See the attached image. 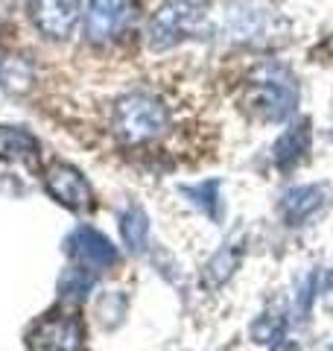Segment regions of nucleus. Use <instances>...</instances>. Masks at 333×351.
<instances>
[{
  "label": "nucleus",
  "mask_w": 333,
  "mask_h": 351,
  "mask_svg": "<svg viewBox=\"0 0 333 351\" xmlns=\"http://www.w3.org/2000/svg\"><path fill=\"white\" fill-rule=\"evenodd\" d=\"M249 114H254L263 123H281L295 112L298 103V82L295 76L278 62H263L251 68L243 91Z\"/></svg>",
  "instance_id": "nucleus-1"
},
{
  "label": "nucleus",
  "mask_w": 333,
  "mask_h": 351,
  "mask_svg": "<svg viewBox=\"0 0 333 351\" xmlns=\"http://www.w3.org/2000/svg\"><path fill=\"white\" fill-rule=\"evenodd\" d=\"M111 126H114V135L126 147H147L166 135V129H170V108L158 97L135 91V94L120 97L114 103Z\"/></svg>",
  "instance_id": "nucleus-2"
},
{
  "label": "nucleus",
  "mask_w": 333,
  "mask_h": 351,
  "mask_svg": "<svg viewBox=\"0 0 333 351\" xmlns=\"http://www.w3.org/2000/svg\"><path fill=\"white\" fill-rule=\"evenodd\" d=\"M208 29L205 12L196 6V0H166L155 9L149 21V47L155 53L170 50L184 38H196Z\"/></svg>",
  "instance_id": "nucleus-3"
},
{
  "label": "nucleus",
  "mask_w": 333,
  "mask_h": 351,
  "mask_svg": "<svg viewBox=\"0 0 333 351\" xmlns=\"http://www.w3.org/2000/svg\"><path fill=\"white\" fill-rule=\"evenodd\" d=\"M29 351H85V328L76 316L50 313L27 334Z\"/></svg>",
  "instance_id": "nucleus-4"
},
{
  "label": "nucleus",
  "mask_w": 333,
  "mask_h": 351,
  "mask_svg": "<svg viewBox=\"0 0 333 351\" xmlns=\"http://www.w3.org/2000/svg\"><path fill=\"white\" fill-rule=\"evenodd\" d=\"M135 15L132 0H91L85 9V36L94 44L114 41Z\"/></svg>",
  "instance_id": "nucleus-5"
},
{
  "label": "nucleus",
  "mask_w": 333,
  "mask_h": 351,
  "mask_svg": "<svg viewBox=\"0 0 333 351\" xmlns=\"http://www.w3.org/2000/svg\"><path fill=\"white\" fill-rule=\"evenodd\" d=\"M29 21L47 38H68L82 15V0H27Z\"/></svg>",
  "instance_id": "nucleus-6"
},
{
  "label": "nucleus",
  "mask_w": 333,
  "mask_h": 351,
  "mask_svg": "<svg viewBox=\"0 0 333 351\" xmlns=\"http://www.w3.org/2000/svg\"><path fill=\"white\" fill-rule=\"evenodd\" d=\"M64 249H68V255L79 263V267H85L88 272H99V269H108L117 263V249L114 243L99 234L97 228H76V232L68 237V243H64Z\"/></svg>",
  "instance_id": "nucleus-7"
},
{
  "label": "nucleus",
  "mask_w": 333,
  "mask_h": 351,
  "mask_svg": "<svg viewBox=\"0 0 333 351\" xmlns=\"http://www.w3.org/2000/svg\"><path fill=\"white\" fill-rule=\"evenodd\" d=\"M44 188L59 205L71 208V211H85L91 208V188H88L85 176L71 167V164L56 161L53 167L44 173Z\"/></svg>",
  "instance_id": "nucleus-8"
},
{
  "label": "nucleus",
  "mask_w": 333,
  "mask_h": 351,
  "mask_svg": "<svg viewBox=\"0 0 333 351\" xmlns=\"http://www.w3.org/2000/svg\"><path fill=\"white\" fill-rule=\"evenodd\" d=\"M325 205V188H316V184H301V188H293L284 193L281 199V214L290 226H301L313 217L319 208Z\"/></svg>",
  "instance_id": "nucleus-9"
},
{
  "label": "nucleus",
  "mask_w": 333,
  "mask_h": 351,
  "mask_svg": "<svg viewBox=\"0 0 333 351\" xmlns=\"http://www.w3.org/2000/svg\"><path fill=\"white\" fill-rule=\"evenodd\" d=\"M310 152V120H301L284 132L272 147V158L278 164V170H293L298 161Z\"/></svg>",
  "instance_id": "nucleus-10"
},
{
  "label": "nucleus",
  "mask_w": 333,
  "mask_h": 351,
  "mask_svg": "<svg viewBox=\"0 0 333 351\" xmlns=\"http://www.w3.org/2000/svg\"><path fill=\"white\" fill-rule=\"evenodd\" d=\"M240 258H243V246L240 243H228V246H222L214 258H210L205 263V269H202V281H205V287L210 290H217L222 287L231 276H234V269L240 267Z\"/></svg>",
  "instance_id": "nucleus-11"
},
{
  "label": "nucleus",
  "mask_w": 333,
  "mask_h": 351,
  "mask_svg": "<svg viewBox=\"0 0 333 351\" xmlns=\"http://www.w3.org/2000/svg\"><path fill=\"white\" fill-rule=\"evenodd\" d=\"M38 156V141L24 129L0 126V158L12 161H32Z\"/></svg>",
  "instance_id": "nucleus-12"
},
{
  "label": "nucleus",
  "mask_w": 333,
  "mask_h": 351,
  "mask_svg": "<svg viewBox=\"0 0 333 351\" xmlns=\"http://www.w3.org/2000/svg\"><path fill=\"white\" fill-rule=\"evenodd\" d=\"M120 232H123V240L126 246L140 255L143 249H147V237H149V219L147 214L140 211V208H129V211L120 217Z\"/></svg>",
  "instance_id": "nucleus-13"
},
{
  "label": "nucleus",
  "mask_w": 333,
  "mask_h": 351,
  "mask_svg": "<svg viewBox=\"0 0 333 351\" xmlns=\"http://www.w3.org/2000/svg\"><path fill=\"white\" fill-rule=\"evenodd\" d=\"M182 193L202 214H208L210 219H219V182H205V184H196V188H182Z\"/></svg>",
  "instance_id": "nucleus-14"
},
{
  "label": "nucleus",
  "mask_w": 333,
  "mask_h": 351,
  "mask_svg": "<svg viewBox=\"0 0 333 351\" xmlns=\"http://www.w3.org/2000/svg\"><path fill=\"white\" fill-rule=\"evenodd\" d=\"M281 331H284V322L278 316H263L251 325V337L254 343H278L281 339Z\"/></svg>",
  "instance_id": "nucleus-15"
},
{
  "label": "nucleus",
  "mask_w": 333,
  "mask_h": 351,
  "mask_svg": "<svg viewBox=\"0 0 333 351\" xmlns=\"http://www.w3.org/2000/svg\"><path fill=\"white\" fill-rule=\"evenodd\" d=\"M88 287H91V276H85V269H71L68 276L62 278V293H68V295H85Z\"/></svg>",
  "instance_id": "nucleus-16"
},
{
  "label": "nucleus",
  "mask_w": 333,
  "mask_h": 351,
  "mask_svg": "<svg viewBox=\"0 0 333 351\" xmlns=\"http://www.w3.org/2000/svg\"><path fill=\"white\" fill-rule=\"evenodd\" d=\"M325 299H328V304L333 307V276L328 278V287H325Z\"/></svg>",
  "instance_id": "nucleus-17"
},
{
  "label": "nucleus",
  "mask_w": 333,
  "mask_h": 351,
  "mask_svg": "<svg viewBox=\"0 0 333 351\" xmlns=\"http://www.w3.org/2000/svg\"><path fill=\"white\" fill-rule=\"evenodd\" d=\"M0 82H3V59H0Z\"/></svg>",
  "instance_id": "nucleus-18"
}]
</instances>
